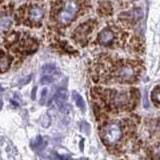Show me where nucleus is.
<instances>
[{
	"label": "nucleus",
	"mask_w": 160,
	"mask_h": 160,
	"mask_svg": "<svg viewBox=\"0 0 160 160\" xmlns=\"http://www.w3.org/2000/svg\"><path fill=\"white\" fill-rule=\"evenodd\" d=\"M102 101L114 112L126 111L134 107L135 97L131 91L116 89H95Z\"/></svg>",
	"instance_id": "f257e3e1"
},
{
	"label": "nucleus",
	"mask_w": 160,
	"mask_h": 160,
	"mask_svg": "<svg viewBox=\"0 0 160 160\" xmlns=\"http://www.w3.org/2000/svg\"><path fill=\"white\" fill-rule=\"evenodd\" d=\"M127 126L128 123L124 124L120 120H111L106 122L100 130L102 141L108 147L118 146L122 142Z\"/></svg>",
	"instance_id": "f03ea898"
},
{
	"label": "nucleus",
	"mask_w": 160,
	"mask_h": 160,
	"mask_svg": "<svg viewBox=\"0 0 160 160\" xmlns=\"http://www.w3.org/2000/svg\"><path fill=\"white\" fill-rule=\"evenodd\" d=\"M79 11V4L76 0H65L62 9L59 11L57 19L61 24H68L75 18Z\"/></svg>",
	"instance_id": "7ed1b4c3"
},
{
	"label": "nucleus",
	"mask_w": 160,
	"mask_h": 160,
	"mask_svg": "<svg viewBox=\"0 0 160 160\" xmlns=\"http://www.w3.org/2000/svg\"><path fill=\"white\" fill-rule=\"evenodd\" d=\"M146 129L151 137L155 139L160 138V119L148 121L146 123Z\"/></svg>",
	"instance_id": "20e7f679"
},
{
	"label": "nucleus",
	"mask_w": 160,
	"mask_h": 160,
	"mask_svg": "<svg viewBox=\"0 0 160 160\" xmlns=\"http://www.w3.org/2000/svg\"><path fill=\"white\" fill-rule=\"evenodd\" d=\"M114 40V33L111 29H104L98 36V42L102 45H109Z\"/></svg>",
	"instance_id": "39448f33"
},
{
	"label": "nucleus",
	"mask_w": 160,
	"mask_h": 160,
	"mask_svg": "<svg viewBox=\"0 0 160 160\" xmlns=\"http://www.w3.org/2000/svg\"><path fill=\"white\" fill-rule=\"evenodd\" d=\"M44 16V10L41 7H32L29 11V18L33 23H39L42 21Z\"/></svg>",
	"instance_id": "423d86ee"
},
{
	"label": "nucleus",
	"mask_w": 160,
	"mask_h": 160,
	"mask_svg": "<svg viewBox=\"0 0 160 160\" xmlns=\"http://www.w3.org/2000/svg\"><path fill=\"white\" fill-rule=\"evenodd\" d=\"M90 31L89 29V25H87L86 23L84 25L80 26V27H78V29L75 31V39L78 41V42H82V41H85L86 40V37L87 35H88V33Z\"/></svg>",
	"instance_id": "0eeeda50"
},
{
	"label": "nucleus",
	"mask_w": 160,
	"mask_h": 160,
	"mask_svg": "<svg viewBox=\"0 0 160 160\" xmlns=\"http://www.w3.org/2000/svg\"><path fill=\"white\" fill-rule=\"evenodd\" d=\"M66 98H67V91L64 88H59L54 95V100L58 106H61L62 104H64V102L66 101Z\"/></svg>",
	"instance_id": "6e6552de"
},
{
	"label": "nucleus",
	"mask_w": 160,
	"mask_h": 160,
	"mask_svg": "<svg viewBox=\"0 0 160 160\" xmlns=\"http://www.w3.org/2000/svg\"><path fill=\"white\" fill-rule=\"evenodd\" d=\"M11 59L10 57L6 54V53L2 50L1 52V61H0V68H1V73H4L9 69L10 64H11Z\"/></svg>",
	"instance_id": "1a4fd4ad"
},
{
	"label": "nucleus",
	"mask_w": 160,
	"mask_h": 160,
	"mask_svg": "<svg viewBox=\"0 0 160 160\" xmlns=\"http://www.w3.org/2000/svg\"><path fill=\"white\" fill-rule=\"evenodd\" d=\"M72 98H73L76 106H78L82 111H85V102L83 100L81 95L78 92H76V91H72Z\"/></svg>",
	"instance_id": "9d476101"
},
{
	"label": "nucleus",
	"mask_w": 160,
	"mask_h": 160,
	"mask_svg": "<svg viewBox=\"0 0 160 160\" xmlns=\"http://www.w3.org/2000/svg\"><path fill=\"white\" fill-rule=\"evenodd\" d=\"M42 72L43 74L47 76L55 75V74H58V68H57L54 64H46V65H44L42 67Z\"/></svg>",
	"instance_id": "9b49d317"
},
{
	"label": "nucleus",
	"mask_w": 160,
	"mask_h": 160,
	"mask_svg": "<svg viewBox=\"0 0 160 160\" xmlns=\"http://www.w3.org/2000/svg\"><path fill=\"white\" fill-rule=\"evenodd\" d=\"M151 156L153 160H160V144H156L152 147Z\"/></svg>",
	"instance_id": "f8f14e48"
},
{
	"label": "nucleus",
	"mask_w": 160,
	"mask_h": 160,
	"mask_svg": "<svg viewBox=\"0 0 160 160\" xmlns=\"http://www.w3.org/2000/svg\"><path fill=\"white\" fill-rule=\"evenodd\" d=\"M51 124V117L49 114H44V115L42 116V118H41V125H42L43 127L47 128L50 126Z\"/></svg>",
	"instance_id": "ddd939ff"
},
{
	"label": "nucleus",
	"mask_w": 160,
	"mask_h": 160,
	"mask_svg": "<svg viewBox=\"0 0 160 160\" xmlns=\"http://www.w3.org/2000/svg\"><path fill=\"white\" fill-rule=\"evenodd\" d=\"M41 144H42V137L37 136L36 138L31 142V148H32V149H36V148L41 146Z\"/></svg>",
	"instance_id": "4468645a"
},
{
	"label": "nucleus",
	"mask_w": 160,
	"mask_h": 160,
	"mask_svg": "<svg viewBox=\"0 0 160 160\" xmlns=\"http://www.w3.org/2000/svg\"><path fill=\"white\" fill-rule=\"evenodd\" d=\"M80 129L82 130V132H84L85 134H89V130H90V125L85 122V121H82L81 123H80Z\"/></svg>",
	"instance_id": "2eb2a0df"
},
{
	"label": "nucleus",
	"mask_w": 160,
	"mask_h": 160,
	"mask_svg": "<svg viewBox=\"0 0 160 160\" xmlns=\"http://www.w3.org/2000/svg\"><path fill=\"white\" fill-rule=\"evenodd\" d=\"M10 25H11L10 19H8V18H2V20H1V28H2V30L8 29L10 27Z\"/></svg>",
	"instance_id": "dca6fc26"
},
{
	"label": "nucleus",
	"mask_w": 160,
	"mask_h": 160,
	"mask_svg": "<svg viewBox=\"0 0 160 160\" xmlns=\"http://www.w3.org/2000/svg\"><path fill=\"white\" fill-rule=\"evenodd\" d=\"M152 98L160 103V87H157V88L154 89L153 93H152Z\"/></svg>",
	"instance_id": "f3484780"
},
{
	"label": "nucleus",
	"mask_w": 160,
	"mask_h": 160,
	"mask_svg": "<svg viewBox=\"0 0 160 160\" xmlns=\"http://www.w3.org/2000/svg\"><path fill=\"white\" fill-rule=\"evenodd\" d=\"M59 109H60V111L61 112L68 114L71 111V106L68 105V104H62L61 106H59Z\"/></svg>",
	"instance_id": "a211bd4d"
},
{
	"label": "nucleus",
	"mask_w": 160,
	"mask_h": 160,
	"mask_svg": "<svg viewBox=\"0 0 160 160\" xmlns=\"http://www.w3.org/2000/svg\"><path fill=\"white\" fill-rule=\"evenodd\" d=\"M52 81H53V78L51 76H47V75L43 76L40 80V82L42 83V84H49V83H51Z\"/></svg>",
	"instance_id": "6ab92c4d"
},
{
	"label": "nucleus",
	"mask_w": 160,
	"mask_h": 160,
	"mask_svg": "<svg viewBox=\"0 0 160 160\" xmlns=\"http://www.w3.org/2000/svg\"><path fill=\"white\" fill-rule=\"evenodd\" d=\"M47 95V88H43L42 92H41V99H40V104L43 105L45 103V99H46Z\"/></svg>",
	"instance_id": "aec40b11"
},
{
	"label": "nucleus",
	"mask_w": 160,
	"mask_h": 160,
	"mask_svg": "<svg viewBox=\"0 0 160 160\" xmlns=\"http://www.w3.org/2000/svg\"><path fill=\"white\" fill-rule=\"evenodd\" d=\"M30 79H31V76H27V77H26V78L21 79L20 81H19V84H20V85L26 84V83H28V82L30 81Z\"/></svg>",
	"instance_id": "412c9836"
},
{
	"label": "nucleus",
	"mask_w": 160,
	"mask_h": 160,
	"mask_svg": "<svg viewBox=\"0 0 160 160\" xmlns=\"http://www.w3.org/2000/svg\"><path fill=\"white\" fill-rule=\"evenodd\" d=\"M36 92H37V87H34V88L32 89V92H31L32 100H35V99H36Z\"/></svg>",
	"instance_id": "4be33fe9"
},
{
	"label": "nucleus",
	"mask_w": 160,
	"mask_h": 160,
	"mask_svg": "<svg viewBox=\"0 0 160 160\" xmlns=\"http://www.w3.org/2000/svg\"><path fill=\"white\" fill-rule=\"evenodd\" d=\"M71 157L69 155H64V156H60V160H70Z\"/></svg>",
	"instance_id": "5701e85b"
},
{
	"label": "nucleus",
	"mask_w": 160,
	"mask_h": 160,
	"mask_svg": "<svg viewBox=\"0 0 160 160\" xmlns=\"http://www.w3.org/2000/svg\"><path fill=\"white\" fill-rule=\"evenodd\" d=\"M80 148H81V150H83V140L81 141V146H80Z\"/></svg>",
	"instance_id": "b1692460"
}]
</instances>
